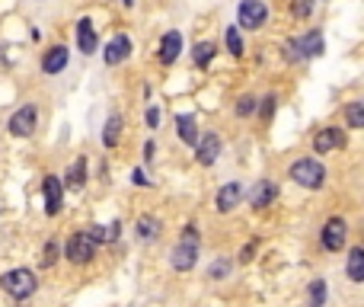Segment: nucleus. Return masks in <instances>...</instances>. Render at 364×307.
Instances as JSON below:
<instances>
[{
  "instance_id": "obj_1",
  "label": "nucleus",
  "mask_w": 364,
  "mask_h": 307,
  "mask_svg": "<svg viewBox=\"0 0 364 307\" xmlns=\"http://www.w3.org/2000/svg\"><path fill=\"white\" fill-rule=\"evenodd\" d=\"M195 262H198V234L195 227H185V234L179 237V243L170 253V266L176 272H189V269H195Z\"/></svg>"
},
{
  "instance_id": "obj_2",
  "label": "nucleus",
  "mask_w": 364,
  "mask_h": 307,
  "mask_svg": "<svg viewBox=\"0 0 364 307\" xmlns=\"http://www.w3.org/2000/svg\"><path fill=\"white\" fill-rule=\"evenodd\" d=\"M0 288H4L10 298L26 301L29 294H35L38 281H35V275H32L29 269H10V272H4V279H0Z\"/></svg>"
},
{
  "instance_id": "obj_3",
  "label": "nucleus",
  "mask_w": 364,
  "mask_h": 307,
  "mask_svg": "<svg viewBox=\"0 0 364 307\" xmlns=\"http://www.w3.org/2000/svg\"><path fill=\"white\" fill-rule=\"evenodd\" d=\"M291 179L297 185H304V189H323L326 166L319 163V160H313V157H300L297 163L291 166Z\"/></svg>"
},
{
  "instance_id": "obj_4",
  "label": "nucleus",
  "mask_w": 364,
  "mask_h": 307,
  "mask_svg": "<svg viewBox=\"0 0 364 307\" xmlns=\"http://www.w3.org/2000/svg\"><path fill=\"white\" fill-rule=\"evenodd\" d=\"M236 19H240L243 29H262L265 19H268L265 0H243L240 10H236Z\"/></svg>"
},
{
  "instance_id": "obj_5",
  "label": "nucleus",
  "mask_w": 364,
  "mask_h": 307,
  "mask_svg": "<svg viewBox=\"0 0 364 307\" xmlns=\"http://www.w3.org/2000/svg\"><path fill=\"white\" fill-rule=\"evenodd\" d=\"M35 125H38V112H35V106H23V109H16V112L10 115V122H6V128H10L13 138H29V134L35 131Z\"/></svg>"
},
{
  "instance_id": "obj_6",
  "label": "nucleus",
  "mask_w": 364,
  "mask_h": 307,
  "mask_svg": "<svg viewBox=\"0 0 364 307\" xmlns=\"http://www.w3.org/2000/svg\"><path fill=\"white\" fill-rule=\"evenodd\" d=\"M64 253H67L70 262H77V266H83V262H89L96 256V240H89L87 234H74L67 240V247H64Z\"/></svg>"
},
{
  "instance_id": "obj_7",
  "label": "nucleus",
  "mask_w": 364,
  "mask_h": 307,
  "mask_svg": "<svg viewBox=\"0 0 364 307\" xmlns=\"http://www.w3.org/2000/svg\"><path fill=\"white\" fill-rule=\"evenodd\" d=\"M42 192H45V215L55 217L57 211H61V205H64V185H61V179H57V176H45Z\"/></svg>"
},
{
  "instance_id": "obj_8",
  "label": "nucleus",
  "mask_w": 364,
  "mask_h": 307,
  "mask_svg": "<svg viewBox=\"0 0 364 307\" xmlns=\"http://www.w3.org/2000/svg\"><path fill=\"white\" fill-rule=\"evenodd\" d=\"M342 144H345V134H342V128H336V125H326L313 134V151L316 154H329Z\"/></svg>"
},
{
  "instance_id": "obj_9",
  "label": "nucleus",
  "mask_w": 364,
  "mask_h": 307,
  "mask_svg": "<svg viewBox=\"0 0 364 307\" xmlns=\"http://www.w3.org/2000/svg\"><path fill=\"white\" fill-rule=\"evenodd\" d=\"M195 157L202 166H211L217 157H221V138L214 131L211 134H198V144H195Z\"/></svg>"
},
{
  "instance_id": "obj_10",
  "label": "nucleus",
  "mask_w": 364,
  "mask_h": 307,
  "mask_svg": "<svg viewBox=\"0 0 364 307\" xmlns=\"http://www.w3.org/2000/svg\"><path fill=\"white\" fill-rule=\"evenodd\" d=\"M345 237H348V227H345L342 217H332V221H326V227H323V247L326 249L338 253V249L345 247Z\"/></svg>"
},
{
  "instance_id": "obj_11",
  "label": "nucleus",
  "mask_w": 364,
  "mask_h": 307,
  "mask_svg": "<svg viewBox=\"0 0 364 307\" xmlns=\"http://www.w3.org/2000/svg\"><path fill=\"white\" fill-rule=\"evenodd\" d=\"M128 55H131V38L121 32V36H115L112 42L106 45V51H102V61L112 68V64H121V61H125Z\"/></svg>"
},
{
  "instance_id": "obj_12",
  "label": "nucleus",
  "mask_w": 364,
  "mask_h": 307,
  "mask_svg": "<svg viewBox=\"0 0 364 307\" xmlns=\"http://www.w3.org/2000/svg\"><path fill=\"white\" fill-rule=\"evenodd\" d=\"M240 198H243V185L240 183H227V185H221V189H217L214 205H217V211H221V215H227V211H233L236 205H240Z\"/></svg>"
},
{
  "instance_id": "obj_13",
  "label": "nucleus",
  "mask_w": 364,
  "mask_h": 307,
  "mask_svg": "<svg viewBox=\"0 0 364 307\" xmlns=\"http://www.w3.org/2000/svg\"><path fill=\"white\" fill-rule=\"evenodd\" d=\"M179 51H182V36H179L176 29H170L163 38H160V51H157L160 64H172L179 58Z\"/></svg>"
},
{
  "instance_id": "obj_14",
  "label": "nucleus",
  "mask_w": 364,
  "mask_h": 307,
  "mask_svg": "<svg viewBox=\"0 0 364 307\" xmlns=\"http://www.w3.org/2000/svg\"><path fill=\"white\" fill-rule=\"evenodd\" d=\"M275 198H278V185H275L272 179H259V183L253 185V192H249V205H255V208H265Z\"/></svg>"
},
{
  "instance_id": "obj_15",
  "label": "nucleus",
  "mask_w": 364,
  "mask_h": 307,
  "mask_svg": "<svg viewBox=\"0 0 364 307\" xmlns=\"http://www.w3.org/2000/svg\"><path fill=\"white\" fill-rule=\"evenodd\" d=\"M297 58H316L323 55V32H307L304 38H294Z\"/></svg>"
},
{
  "instance_id": "obj_16",
  "label": "nucleus",
  "mask_w": 364,
  "mask_h": 307,
  "mask_svg": "<svg viewBox=\"0 0 364 307\" xmlns=\"http://www.w3.org/2000/svg\"><path fill=\"white\" fill-rule=\"evenodd\" d=\"M67 48L64 45H55V48H48L45 51V58H42V70L45 74H61L64 68H67Z\"/></svg>"
},
{
  "instance_id": "obj_17",
  "label": "nucleus",
  "mask_w": 364,
  "mask_h": 307,
  "mask_svg": "<svg viewBox=\"0 0 364 307\" xmlns=\"http://www.w3.org/2000/svg\"><path fill=\"white\" fill-rule=\"evenodd\" d=\"M96 45H99V38H96V29L89 19H80L77 23V48L83 51V55H93Z\"/></svg>"
},
{
  "instance_id": "obj_18",
  "label": "nucleus",
  "mask_w": 364,
  "mask_h": 307,
  "mask_svg": "<svg viewBox=\"0 0 364 307\" xmlns=\"http://www.w3.org/2000/svg\"><path fill=\"white\" fill-rule=\"evenodd\" d=\"M64 183H67L70 189H83V183H87V157H77L74 163L67 166V173H64Z\"/></svg>"
},
{
  "instance_id": "obj_19",
  "label": "nucleus",
  "mask_w": 364,
  "mask_h": 307,
  "mask_svg": "<svg viewBox=\"0 0 364 307\" xmlns=\"http://www.w3.org/2000/svg\"><path fill=\"white\" fill-rule=\"evenodd\" d=\"M176 131H179V138H182L189 147L198 144V125H195V119H192V115H176Z\"/></svg>"
},
{
  "instance_id": "obj_20",
  "label": "nucleus",
  "mask_w": 364,
  "mask_h": 307,
  "mask_svg": "<svg viewBox=\"0 0 364 307\" xmlns=\"http://www.w3.org/2000/svg\"><path fill=\"white\" fill-rule=\"evenodd\" d=\"M118 134H121V115L112 112L106 119V125H102V144L106 147H115L118 144Z\"/></svg>"
},
{
  "instance_id": "obj_21",
  "label": "nucleus",
  "mask_w": 364,
  "mask_h": 307,
  "mask_svg": "<svg viewBox=\"0 0 364 307\" xmlns=\"http://www.w3.org/2000/svg\"><path fill=\"white\" fill-rule=\"evenodd\" d=\"M345 272H348L351 281H364V249L361 247H355L348 253V269Z\"/></svg>"
},
{
  "instance_id": "obj_22",
  "label": "nucleus",
  "mask_w": 364,
  "mask_h": 307,
  "mask_svg": "<svg viewBox=\"0 0 364 307\" xmlns=\"http://www.w3.org/2000/svg\"><path fill=\"white\" fill-rule=\"evenodd\" d=\"M214 55H217V45L214 42H198L195 51H192V61H195L198 68H208V64L214 61Z\"/></svg>"
},
{
  "instance_id": "obj_23",
  "label": "nucleus",
  "mask_w": 364,
  "mask_h": 307,
  "mask_svg": "<svg viewBox=\"0 0 364 307\" xmlns=\"http://www.w3.org/2000/svg\"><path fill=\"white\" fill-rule=\"evenodd\" d=\"M307 301H310V307H323L326 304V281L323 279L310 281V288H307Z\"/></svg>"
},
{
  "instance_id": "obj_24",
  "label": "nucleus",
  "mask_w": 364,
  "mask_h": 307,
  "mask_svg": "<svg viewBox=\"0 0 364 307\" xmlns=\"http://www.w3.org/2000/svg\"><path fill=\"white\" fill-rule=\"evenodd\" d=\"M118 221H112V227H99V224H93V227L87 230L89 240H118Z\"/></svg>"
},
{
  "instance_id": "obj_25",
  "label": "nucleus",
  "mask_w": 364,
  "mask_h": 307,
  "mask_svg": "<svg viewBox=\"0 0 364 307\" xmlns=\"http://www.w3.org/2000/svg\"><path fill=\"white\" fill-rule=\"evenodd\" d=\"M345 122H348V128H364V102L361 99L348 102V109H345Z\"/></svg>"
},
{
  "instance_id": "obj_26",
  "label": "nucleus",
  "mask_w": 364,
  "mask_h": 307,
  "mask_svg": "<svg viewBox=\"0 0 364 307\" xmlns=\"http://www.w3.org/2000/svg\"><path fill=\"white\" fill-rule=\"evenodd\" d=\"M157 227H160L157 217L144 215V217L138 221V237H140V240H153V237H157Z\"/></svg>"
},
{
  "instance_id": "obj_27",
  "label": "nucleus",
  "mask_w": 364,
  "mask_h": 307,
  "mask_svg": "<svg viewBox=\"0 0 364 307\" xmlns=\"http://www.w3.org/2000/svg\"><path fill=\"white\" fill-rule=\"evenodd\" d=\"M227 48L233 58L243 55V38H240V32H236V26H227Z\"/></svg>"
},
{
  "instance_id": "obj_28",
  "label": "nucleus",
  "mask_w": 364,
  "mask_h": 307,
  "mask_svg": "<svg viewBox=\"0 0 364 307\" xmlns=\"http://www.w3.org/2000/svg\"><path fill=\"white\" fill-rule=\"evenodd\" d=\"M255 102H259V99H255V96H240V99H236V115H243V119H246V115H253L255 112Z\"/></svg>"
},
{
  "instance_id": "obj_29",
  "label": "nucleus",
  "mask_w": 364,
  "mask_h": 307,
  "mask_svg": "<svg viewBox=\"0 0 364 307\" xmlns=\"http://www.w3.org/2000/svg\"><path fill=\"white\" fill-rule=\"evenodd\" d=\"M55 259H57V240H48V243H45L42 266H45V269H48V266H55Z\"/></svg>"
},
{
  "instance_id": "obj_30",
  "label": "nucleus",
  "mask_w": 364,
  "mask_h": 307,
  "mask_svg": "<svg viewBox=\"0 0 364 307\" xmlns=\"http://www.w3.org/2000/svg\"><path fill=\"white\" fill-rule=\"evenodd\" d=\"M275 102H278V99H275V96H265V99H262V102H255V112H259V115H265V119H268V115L275 112Z\"/></svg>"
},
{
  "instance_id": "obj_31",
  "label": "nucleus",
  "mask_w": 364,
  "mask_h": 307,
  "mask_svg": "<svg viewBox=\"0 0 364 307\" xmlns=\"http://www.w3.org/2000/svg\"><path fill=\"white\" fill-rule=\"evenodd\" d=\"M313 13V0H294V16H310Z\"/></svg>"
},
{
  "instance_id": "obj_32",
  "label": "nucleus",
  "mask_w": 364,
  "mask_h": 307,
  "mask_svg": "<svg viewBox=\"0 0 364 307\" xmlns=\"http://www.w3.org/2000/svg\"><path fill=\"white\" fill-rule=\"evenodd\" d=\"M227 269H230V262H227V259H221L217 266H211V269H208V275H211V279H221V275H227Z\"/></svg>"
},
{
  "instance_id": "obj_33",
  "label": "nucleus",
  "mask_w": 364,
  "mask_h": 307,
  "mask_svg": "<svg viewBox=\"0 0 364 307\" xmlns=\"http://www.w3.org/2000/svg\"><path fill=\"white\" fill-rule=\"evenodd\" d=\"M144 119H147V125H150V128H157L160 125V109H147Z\"/></svg>"
},
{
  "instance_id": "obj_34",
  "label": "nucleus",
  "mask_w": 364,
  "mask_h": 307,
  "mask_svg": "<svg viewBox=\"0 0 364 307\" xmlns=\"http://www.w3.org/2000/svg\"><path fill=\"white\" fill-rule=\"evenodd\" d=\"M131 183H138V185H147L144 173H140V170H134V173H131Z\"/></svg>"
},
{
  "instance_id": "obj_35",
  "label": "nucleus",
  "mask_w": 364,
  "mask_h": 307,
  "mask_svg": "<svg viewBox=\"0 0 364 307\" xmlns=\"http://www.w3.org/2000/svg\"><path fill=\"white\" fill-rule=\"evenodd\" d=\"M121 4H125V6H131V4H134V0H121Z\"/></svg>"
}]
</instances>
